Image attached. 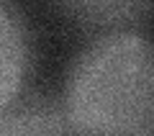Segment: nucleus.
<instances>
[{
    "instance_id": "20e7f679",
    "label": "nucleus",
    "mask_w": 154,
    "mask_h": 136,
    "mask_svg": "<svg viewBox=\"0 0 154 136\" xmlns=\"http://www.w3.org/2000/svg\"><path fill=\"white\" fill-rule=\"evenodd\" d=\"M31 67V39L21 13L0 3V108L18 93Z\"/></svg>"
},
{
    "instance_id": "7ed1b4c3",
    "label": "nucleus",
    "mask_w": 154,
    "mask_h": 136,
    "mask_svg": "<svg viewBox=\"0 0 154 136\" xmlns=\"http://www.w3.org/2000/svg\"><path fill=\"white\" fill-rule=\"evenodd\" d=\"M72 23L95 39L113 36V33H131L139 31L146 16L152 13V3H136V0H95V3H64L59 5Z\"/></svg>"
},
{
    "instance_id": "f257e3e1",
    "label": "nucleus",
    "mask_w": 154,
    "mask_h": 136,
    "mask_svg": "<svg viewBox=\"0 0 154 136\" xmlns=\"http://www.w3.org/2000/svg\"><path fill=\"white\" fill-rule=\"evenodd\" d=\"M62 100L85 136H154V41L139 31L93 39Z\"/></svg>"
},
{
    "instance_id": "f03ea898",
    "label": "nucleus",
    "mask_w": 154,
    "mask_h": 136,
    "mask_svg": "<svg viewBox=\"0 0 154 136\" xmlns=\"http://www.w3.org/2000/svg\"><path fill=\"white\" fill-rule=\"evenodd\" d=\"M0 136H85L64 100L49 93H18L0 108Z\"/></svg>"
}]
</instances>
